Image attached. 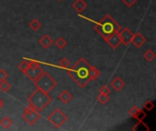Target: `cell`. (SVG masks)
<instances>
[{
	"label": "cell",
	"mask_w": 156,
	"mask_h": 131,
	"mask_svg": "<svg viewBox=\"0 0 156 131\" xmlns=\"http://www.w3.org/2000/svg\"><path fill=\"white\" fill-rule=\"evenodd\" d=\"M90 67V65L89 64V62L85 58L81 57L72 67H69L67 74L74 80V82L80 88H84L88 85V83L90 81L89 78Z\"/></svg>",
	"instance_id": "cell-1"
},
{
	"label": "cell",
	"mask_w": 156,
	"mask_h": 131,
	"mask_svg": "<svg viewBox=\"0 0 156 131\" xmlns=\"http://www.w3.org/2000/svg\"><path fill=\"white\" fill-rule=\"evenodd\" d=\"M94 29L105 39L109 36L118 33L121 30V26L107 14L101 19V21L95 24Z\"/></svg>",
	"instance_id": "cell-2"
},
{
	"label": "cell",
	"mask_w": 156,
	"mask_h": 131,
	"mask_svg": "<svg viewBox=\"0 0 156 131\" xmlns=\"http://www.w3.org/2000/svg\"><path fill=\"white\" fill-rule=\"evenodd\" d=\"M51 101L52 98L48 93H45L37 88L27 98L28 106L32 107L37 112L44 110L51 103Z\"/></svg>",
	"instance_id": "cell-3"
},
{
	"label": "cell",
	"mask_w": 156,
	"mask_h": 131,
	"mask_svg": "<svg viewBox=\"0 0 156 131\" xmlns=\"http://www.w3.org/2000/svg\"><path fill=\"white\" fill-rule=\"evenodd\" d=\"M33 82H34L35 87L37 89H39V90H41V91H43L45 93H48V94L53 88H55L57 84H58L57 80L54 78H52L48 73L44 72V71Z\"/></svg>",
	"instance_id": "cell-4"
},
{
	"label": "cell",
	"mask_w": 156,
	"mask_h": 131,
	"mask_svg": "<svg viewBox=\"0 0 156 131\" xmlns=\"http://www.w3.org/2000/svg\"><path fill=\"white\" fill-rule=\"evenodd\" d=\"M48 120L56 129H60L65 124V122L68 120V117L59 109H56L48 115Z\"/></svg>",
	"instance_id": "cell-5"
},
{
	"label": "cell",
	"mask_w": 156,
	"mask_h": 131,
	"mask_svg": "<svg viewBox=\"0 0 156 131\" xmlns=\"http://www.w3.org/2000/svg\"><path fill=\"white\" fill-rule=\"evenodd\" d=\"M41 118L39 112H37L36 109H34L32 107L30 106H27L24 109V112L22 114V119L30 126H33L35 125L38 120L39 119Z\"/></svg>",
	"instance_id": "cell-6"
},
{
	"label": "cell",
	"mask_w": 156,
	"mask_h": 131,
	"mask_svg": "<svg viewBox=\"0 0 156 131\" xmlns=\"http://www.w3.org/2000/svg\"><path fill=\"white\" fill-rule=\"evenodd\" d=\"M118 35H119V37L121 39V42L125 45V46H128L131 44L132 42V38L133 36V33L127 27H124L123 29H121L119 32H118Z\"/></svg>",
	"instance_id": "cell-7"
},
{
	"label": "cell",
	"mask_w": 156,
	"mask_h": 131,
	"mask_svg": "<svg viewBox=\"0 0 156 131\" xmlns=\"http://www.w3.org/2000/svg\"><path fill=\"white\" fill-rule=\"evenodd\" d=\"M43 72V69L41 68L40 66L37 67H29V68L26 71L25 75L32 81H34L37 78H38Z\"/></svg>",
	"instance_id": "cell-8"
},
{
	"label": "cell",
	"mask_w": 156,
	"mask_h": 131,
	"mask_svg": "<svg viewBox=\"0 0 156 131\" xmlns=\"http://www.w3.org/2000/svg\"><path fill=\"white\" fill-rule=\"evenodd\" d=\"M104 40L109 44V46H110L112 49H116V48L122 44L118 33H115V34H112V35L106 37Z\"/></svg>",
	"instance_id": "cell-9"
},
{
	"label": "cell",
	"mask_w": 156,
	"mask_h": 131,
	"mask_svg": "<svg viewBox=\"0 0 156 131\" xmlns=\"http://www.w3.org/2000/svg\"><path fill=\"white\" fill-rule=\"evenodd\" d=\"M145 42H146V37L144 35H142L140 32H137V33L133 34L131 43L133 45H134V47H136L137 48H140L144 45Z\"/></svg>",
	"instance_id": "cell-10"
},
{
	"label": "cell",
	"mask_w": 156,
	"mask_h": 131,
	"mask_svg": "<svg viewBox=\"0 0 156 131\" xmlns=\"http://www.w3.org/2000/svg\"><path fill=\"white\" fill-rule=\"evenodd\" d=\"M110 86L115 90V91H120L125 87L124 81L120 78V77H115L110 83Z\"/></svg>",
	"instance_id": "cell-11"
},
{
	"label": "cell",
	"mask_w": 156,
	"mask_h": 131,
	"mask_svg": "<svg viewBox=\"0 0 156 131\" xmlns=\"http://www.w3.org/2000/svg\"><path fill=\"white\" fill-rule=\"evenodd\" d=\"M86 7H87V4L84 0H75L72 3V8L79 14L83 12V10L86 9Z\"/></svg>",
	"instance_id": "cell-12"
},
{
	"label": "cell",
	"mask_w": 156,
	"mask_h": 131,
	"mask_svg": "<svg viewBox=\"0 0 156 131\" xmlns=\"http://www.w3.org/2000/svg\"><path fill=\"white\" fill-rule=\"evenodd\" d=\"M58 100H60L63 104H68L69 103L72 98H73V96L71 93H69L68 90H63L58 96Z\"/></svg>",
	"instance_id": "cell-13"
},
{
	"label": "cell",
	"mask_w": 156,
	"mask_h": 131,
	"mask_svg": "<svg viewBox=\"0 0 156 131\" xmlns=\"http://www.w3.org/2000/svg\"><path fill=\"white\" fill-rule=\"evenodd\" d=\"M39 44L44 47V48H49L51 46H52V44L54 43V41H53V39L48 36V35H44L40 39H39Z\"/></svg>",
	"instance_id": "cell-14"
},
{
	"label": "cell",
	"mask_w": 156,
	"mask_h": 131,
	"mask_svg": "<svg viewBox=\"0 0 156 131\" xmlns=\"http://www.w3.org/2000/svg\"><path fill=\"white\" fill-rule=\"evenodd\" d=\"M101 76V71L94 66H90L89 68V78L90 81L96 80Z\"/></svg>",
	"instance_id": "cell-15"
},
{
	"label": "cell",
	"mask_w": 156,
	"mask_h": 131,
	"mask_svg": "<svg viewBox=\"0 0 156 131\" xmlns=\"http://www.w3.org/2000/svg\"><path fill=\"white\" fill-rule=\"evenodd\" d=\"M133 130L134 131H150V128L144 122V120L138 121L134 127L133 128Z\"/></svg>",
	"instance_id": "cell-16"
},
{
	"label": "cell",
	"mask_w": 156,
	"mask_h": 131,
	"mask_svg": "<svg viewBox=\"0 0 156 131\" xmlns=\"http://www.w3.org/2000/svg\"><path fill=\"white\" fill-rule=\"evenodd\" d=\"M13 125V120L8 117H4L0 119V126L5 129H8Z\"/></svg>",
	"instance_id": "cell-17"
},
{
	"label": "cell",
	"mask_w": 156,
	"mask_h": 131,
	"mask_svg": "<svg viewBox=\"0 0 156 131\" xmlns=\"http://www.w3.org/2000/svg\"><path fill=\"white\" fill-rule=\"evenodd\" d=\"M155 57L156 56L155 54H154V52L153 50H151V49L145 51L144 54V58L146 61H148V62H152V61L155 58Z\"/></svg>",
	"instance_id": "cell-18"
},
{
	"label": "cell",
	"mask_w": 156,
	"mask_h": 131,
	"mask_svg": "<svg viewBox=\"0 0 156 131\" xmlns=\"http://www.w3.org/2000/svg\"><path fill=\"white\" fill-rule=\"evenodd\" d=\"M97 100L99 101V103H101V105H105L109 102L110 100V96L108 94H99V96L97 97Z\"/></svg>",
	"instance_id": "cell-19"
},
{
	"label": "cell",
	"mask_w": 156,
	"mask_h": 131,
	"mask_svg": "<svg viewBox=\"0 0 156 131\" xmlns=\"http://www.w3.org/2000/svg\"><path fill=\"white\" fill-rule=\"evenodd\" d=\"M29 27L33 30V31H37L40 27H41V23L39 20L37 19H33L32 21H30L29 23Z\"/></svg>",
	"instance_id": "cell-20"
},
{
	"label": "cell",
	"mask_w": 156,
	"mask_h": 131,
	"mask_svg": "<svg viewBox=\"0 0 156 131\" xmlns=\"http://www.w3.org/2000/svg\"><path fill=\"white\" fill-rule=\"evenodd\" d=\"M11 88V85L8 81L6 80H4V81H0V90L6 93L10 90Z\"/></svg>",
	"instance_id": "cell-21"
},
{
	"label": "cell",
	"mask_w": 156,
	"mask_h": 131,
	"mask_svg": "<svg viewBox=\"0 0 156 131\" xmlns=\"http://www.w3.org/2000/svg\"><path fill=\"white\" fill-rule=\"evenodd\" d=\"M29 61H27V60H23L19 65H18V68H19V70L22 72V73H26V71L29 68Z\"/></svg>",
	"instance_id": "cell-22"
},
{
	"label": "cell",
	"mask_w": 156,
	"mask_h": 131,
	"mask_svg": "<svg viewBox=\"0 0 156 131\" xmlns=\"http://www.w3.org/2000/svg\"><path fill=\"white\" fill-rule=\"evenodd\" d=\"M55 45H56L59 49H63V48L67 46V41H66V39L63 38V37H58V38L56 40Z\"/></svg>",
	"instance_id": "cell-23"
},
{
	"label": "cell",
	"mask_w": 156,
	"mask_h": 131,
	"mask_svg": "<svg viewBox=\"0 0 156 131\" xmlns=\"http://www.w3.org/2000/svg\"><path fill=\"white\" fill-rule=\"evenodd\" d=\"M58 65H59V67L68 69V68L70 67V61H69L67 57H62V58L59 60Z\"/></svg>",
	"instance_id": "cell-24"
},
{
	"label": "cell",
	"mask_w": 156,
	"mask_h": 131,
	"mask_svg": "<svg viewBox=\"0 0 156 131\" xmlns=\"http://www.w3.org/2000/svg\"><path fill=\"white\" fill-rule=\"evenodd\" d=\"M146 113L144 111V110H142L141 109H139V111L136 113V115L133 117V119H137L138 121H141V120H144L145 118H146Z\"/></svg>",
	"instance_id": "cell-25"
},
{
	"label": "cell",
	"mask_w": 156,
	"mask_h": 131,
	"mask_svg": "<svg viewBox=\"0 0 156 131\" xmlns=\"http://www.w3.org/2000/svg\"><path fill=\"white\" fill-rule=\"evenodd\" d=\"M144 109L147 110V111H152L154 109V104L153 101L151 100H148L144 103Z\"/></svg>",
	"instance_id": "cell-26"
},
{
	"label": "cell",
	"mask_w": 156,
	"mask_h": 131,
	"mask_svg": "<svg viewBox=\"0 0 156 131\" xmlns=\"http://www.w3.org/2000/svg\"><path fill=\"white\" fill-rule=\"evenodd\" d=\"M99 93H101V94H110L111 93V89L109 88V87H107V86H102L101 88H100V90H99Z\"/></svg>",
	"instance_id": "cell-27"
},
{
	"label": "cell",
	"mask_w": 156,
	"mask_h": 131,
	"mask_svg": "<svg viewBox=\"0 0 156 131\" xmlns=\"http://www.w3.org/2000/svg\"><path fill=\"white\" fill-rule=\"evenodd\" d=\"M122 2L127 7H132V6H133L135 5L137 0H122Z\"/></svg>",
	"instance_id": "cell-28"
},
{
	"label": "cell",
	"mask_w": 156,
	"mask_h": 131,
	"mask_svg": "<svg viewBox=\"0 0 156 131\" xmlns=\"http://www.w3.org/2000/svg\"><path fill=\"white\" fill-rule=\"evenodd\" d=\"M8 77V74L6 71H5L4 69H0V81H4V80H6Z\"/></svg>",
	"instance_id": "cell-29"
},
{
	"label": "cell",
	"mask_w": 156,
	"mask_h": 131,
	"mask_svg": "<svg viewBox=\"0 0 156 131\" xmlns=\"http://www.w3.org/2000/svg\"><path fill=\"white\" fill-rule=\"evenodd\" d=\"M139 109H140L139 108H137L136 106H134V107H133V108H131V109H130V110H129V114L133 118V117L136 115V113L139 111Z\"/></svg>",
	"instance_id": "cell-30"
},
{
	"label": "cell",
	"mask_w": 156,
	"mask_h": 131,
	"mask_svg": "<svg viewBox=\"0 0 156 131\" xmlns=\"http://www.w3.org/2000/svg\"><path fill=\"white\" fill-rule=\"evenodd\" d=\"M3 105H4V102H3V100L0 98V109H2V107H3Z\"/></svg>",
	"instance_id": "cell-31"
},
{
	"label": "cell",
	"mask_w": 156,
	"mask_h": 131,
	"mask_svg": "<svg viewBox=\"0 0 156 131\" xmlns=\"http://www.w3.org/2000/svg\"><path fill=\"white\" fill-rule=\"evenodd\" d=\"M57 1H58V2H61L62 0H57Z\"/></svg>",
	"instance_id": "cell-32"
}]
</instances>
